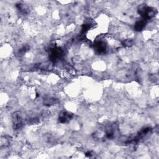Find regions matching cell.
I'll use <instances>...</instances> for the list:
<instances>
[{"label": "cell", "mask_w": 159, "mask_h": 159, "mask_svg": "<svg viewBox=\"0 0 159 159\" xmlns=\"http://www.w3.org/2000/svg\"><path fill=\"white\" fill-rule=\"evenodd\" d=\"M139 13L142 17V18L147 20L152 17H153L155 14L156 11L154 8L147 6H144L143 4L140 6L139 8Z\"/></svg>", "instance_id": "1"}, {"label": "cell", "mask_w": 159, "mask_h": 159, "mask_svg": "<svg viewBox=\"0 0 159 159\" xmlns=\"http://www.w3.org/2000/svg\"><path fill=\"white\" fill-rule=\"evenodd\" d=\"M12 121L13 127L15 130H19L22 128L23 125V120L20 112L16 111L12 114Z\"/></svg>", "instance_id": "2"}, {"label": "cell", "mask_w": 159, "mask_h": 159, "mask_svg": "<svg viewBox=\"0 0 159 159\" xmlns=\"http://www.w3.org/2000/svg\"><path fill=\"white\" fill-rule=\"evenodd\" d=\"M63 52L62 49L60 47H53L50 50V59L53 62L57 61L58 60L60 59L63 56Z\"/></svg>", "instance_id": "3"}, {"label": "cell", "mask_w": 159, "mask_h": 159, "mask_svg": "<svg viewBox=\"0 0 159 159\" xmlns=\"http://www.w3.org/2000/svg\"><path fill=\"white\" fill-rule=\"evenodd\" d=\"M94 50L96 51L97 53L102 54L106 53L107 50V46L104 41L101 40H99L96 41L94 43Z\"/></svg>", "instance_id": "4"}, {"label": "cell", "mask_w": 159, "mask_h": 159, "mask_svg": "<svg viewBox=\"0 0 159 159\" xmlns=\"http://www.w3.org/2000/svg\"><path fill=\"white\" fill-rule=\"evenodd\" d=\"M73 117V114L66 111H62L59 114L58 121L60 123L64 124L69 122Z\"/></svg>", "instance_id": "5"}, {"label": "cell", "mask_w": 159, "mask_h": 159, "mask_svg": "<svg viewBox=\"0 0 159 159\" xmlns=\"http://www.w3.org/2000/svg\"><path fill=\"white\" fill-rule=\"evenodd\" d=\"M146 21L145 20H144L143 19L139 20L138 21H137L135 24V29L136 31H141L143 29V28L145 26L146 24Z\"/></svg>", "instance_id": "6"}, {"label": "cell", "mask_w": 159, "mask_h": 159, "mask_svg": "<svg viewBox=\"0 0 159 159\" xmlns=\"http://www.w3.org/2000/svg\"><path fill=\"white\" fill-rule=\"evenodd\" d=\"M57 102V99L53 98H47L44 99V104L47 106H51Z\"/></svg>", "instance_id": "7"}, {"label": "cell", "mask_w": 159, "mask_h": 159, "mask_svg": "<svg viewBox=\"0 0 159 159\" xmlns=\"http://www.w3.org/2000/svg\"><path fill=\"white\" fill-rule=\"evenodd\" d=\"M124 44L125 45V46H130L132 45V41L130 40H126L124 42Z\"/></svg>", "instance_id": "8"}]
</instances>
